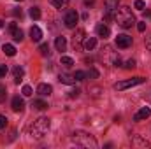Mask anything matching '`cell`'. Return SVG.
<instances>
[{
  "label": "cell",
  "instance_id": "obj_1",
  "mask_svg": "<svg viewBox=\"0 0 151 149\" xmlns=\"http://www.w3.org/2000/svg\"><path fill=\"white\" fill-rule=\"evenodd\" d=\"M72 142L79 148H91V149H97L99 144L95 140V137L88 132H83V130H76L72 133Z\"/></svg>",
  "mask_w": 151,
  "mask_h": 149
},
{
  "label": "cell",
  "instance_id": "obj_2",
  "mask_svg": "<svg viewBox=\"0 0 151 149\" xmlns=\"http://www.w3.org/2000/svg\"><path fill=\"white\" fill-rule=\"evenodd\" d=\"M114 19H116V23H118L121 28H130V27L135 23L134 12H132V9H130L128 5L119 7V9L116 11V14H114Z\"/></svg>",
  "mask_w": 151,
  "mask_h": 149
},
{
  "label": "cell",
  "instance_id": "obj_3",
  "mask_svg": "<svg viewBox=\"0 0 151 149\" xmlns=\"http://www.w3.org/2000/svg\"><path fill=\"white\" fill-rule=\"evenodd\" d=\"M49 126H51V119L49 117H39L34 121V125L30 126V135L34 139H42L47 132H49Z\"/></svg>",
  "mask_w": 151,
  "mask_h": 149
},
{
  "label": "cell",
  "instance_id": "obj_4",
  "mask_svg": "<svg viewBox=\"0 0 151 149\" xmlns=\"http://www.w3.org/2000/svg\"><path fill=\"white\" fill-rule=\"evenodd\" d=\"M144 82V77H132V79H127V81H119L114 84V90L118 91H123V90H128V88H134L137 84H142Z\"/></svg>",
  "mask_w": 151,
  "mask_h": 149
},
{
  "label": "cell",
  "instance_id": "obj_5",
  "mask_svg": "<svg viewBox=\"0 0 151 149\" xmlns=\"http://www.w3.org/2000/svg\"><path fill=\"white\" fill-rule=\"evenodd\" d=\"M77 21H79V14H77L76 11H67V14H65V18H63L65 27H67V28H76Z\"/></svg>",
  "mask_w": 151,
  "mask_h": 149
},
{
  "label": "cell",
  "instance_id": "obj_6",
  "mask_svg": "<svg viewBox=\"0 0 151 149\" xmlns=\"http://www.w3.org/2000/svg\"><path fill=\"white\" fill-rule=\"evenodd\" d=\"M118 2L119 0H104V5H106V19H111L114 14V11L118 9Z\"/></svg>",
  "mask_w": 151,
  "mask_h": 149
},
{
  "label": "cell",
  "instance_id": "obj_7",
  "mask_svg": "<svg viewBox=\"0 0 151 149\" xmlns=\"http://www.w3.org/2000/svg\"><path fill=\"white\" fill-rule=\"evenodd\" d=\"M116 46H118V47H121V49L130 47V46H132V37H130V35H127V34L118 35V37H116Z\"/></svg>",
  "mask_w": 151,
  "mask_h": 149
},
{
  "label": "cell",
  "instance_id": "obj_8",
  "mask_svg": "<svg viewBox=\"0 0 151 149\" xmlns=\"http://www.w3.org/2000/svg\"><path fill=\"white\" fill-rule=\"evenodd\" d=\"M11 107H12V111L14 112H21L25 109V102H23V98L21 97H12V100H11Z\"/></svg>",
  "mask_w": 151,
  "mask_h": 149
},
{
  "label": "cell",
  "instance_id": "obj_9",
  "mask_svg": "<svg viewBox=\"0 0 151 149\" xmlns=\"http://www.w3.org/2000/svg\"><path fill=\"white\" fill-rule=\"evenodd\" d=\"M37 93L40 95V97H49V95L53 93V86H51V84L42 82V84H39V86H37Z\"/></svg>",
  "mask_w": 151,
  "mask_h": 149
},
{
  "label": "cell",
  "instance_id": "obj_10",
  "mask_svg": "<svg viewBox=\"0 0 151 149\" xmlns=\"http://www.w3.org/2000/svg\"><path fill=\"white\" fill-rule=\"evenodd\" d=\"M83 40H84V30H83V28H79V30L76 32L74 39H72V44H74V49H79V47H81V44H83Z\"/></svg>",
  "mask_w": 151,
  "mask_h": 149
},
{
  "label": "cell",
  "instance_id": "obj_11",
  "mask_svg": "<svg viewBox=\"0 0 151 149\" xmlns=\"http://www.w3.org/2000/svg\"><path fill=\"white\" fill-rule=\"evenodd\" d=\"M95 30H97V35H99V37H102V39H107L109 35H111L109 27H106V25H102V23H99Z\"/></svg>",
  "mask_w": 151,
  "mask_h": 149
},
{
  "label": "cell",
  "instance_id": "obj_12",
  "mask_svg": "<svg viewBox=\"0 0 151 149\" xmlns=\"http://www.w3.org/2000/svg\"><path fill=\"white\" fill-rule=\"evenodd\" d=\"M150 116H151V109L150 107H142L141 111L134 116V121H142V119H148Z\"/></svg>",
  "mask_w": 151,
  "mask_h": 149
},
{
  "label": "cell",
  "instance_id": "obj_13",
  "mask_svg": "<svg viewBox=\"0 0 151 149\" xmlns=\"http://www.w3.org/2000/svg\"><path fill=\"white\" fill-rule=\"evenodd\" d=\"M9 30H11V34H12V39H14L16 42H21V39H23V32H21V30L16 27V23H11Z\"/></svg>",
  "mask_w": 151,
  "mask_h": 149
},
{
  "label": "cell",
  "instance_id": "obj_14",
  "mask_svg": "<svg viewBox=\"0 0 151 149\" xmlns=\"http://www.w3.org/2000/svg\"><path fill=\"white\" fill-rule=\"evenodd\" d=\"M95 46H97V39L95 37H84V40H83V47H84L86 51L95 49Z\"/></svg>",
  "mask_w": 151,
  "mask_h": 149
},
{
  "label": "cell",
  "instance_id": "obj_15",
  "mask_svg": "<svg viewBox=\"0 0 151 149\" xmlns=\"http://www.w3.org/2000/svg\"><path fill=\"white\" fill-rule=\"evenodd\" d=\"M30 39H32L34 42H39V40L42 39V30H40L39 27H32V28H30Z\"/></svg>",
  "mask_w": 151,
  "mask_h": 149
},
{
  "label": "cell",
  "instance_id": "obj_16",
  "mask_svg": "<svg viewBox=\"0 0 151 149\" xmlns=\"http://www.w3.org/2000/svg\"><path fill=\"white\" fill-rule=\"evenodd\" d=\"M58 79H60V82H63V84H76V77L70 74H60L58 75Z\"/></svg>",
  "mask_w": 151,
  "mask_h": 149
},
{
  "label": "cell",
  "instance_id": "obj_17",
  "mask_svg": "<svg viewBox=\"0 0 151 149\" xmlns=\"http://www.w3.org/2000/svg\"><path fill=\"white\" fill-rule=\"evenodd\" d=\"M12 75H14V81H16V82H19V81L23 79V75H25V70H23L19 65H16V67L12 69Z\"/></svg>",
  "mask_w": 151,
  "mask_h": 149
},
{
  "label": "cell",
  "instance_id": "obj_18",
  "mask_svg": "<svg viewBox=\"0 0 151 149\" xmlns=\"http://www.w3.org/2000/svg\"><path fill=\"white\" fill-rule=\"evenodd\" d=\"M55 46H56V49H58V51H65V47H67V39H65V37H56Z\"/></svg>",
  "mask_w": 151,
  "mask_h": 149
},
{
  "label": "cell",
  "instance_id": "obj_19",
  "mask_svg": "<svg viewBox=\"0 0 151 149\" xmlns=\"http://www.w3.org/2000/svg\"><path fill=\"white\" fill-rule=\"evenodd\" d=\"M2 51H4V53H5L7 56H14V54H16V47H14L12 44H4Z\"/></svg>",
  "mask_w": 151,
  "mask_h": 149
},
{
  "label": "cell",
  "instance_id": "obj_20",
  "mask_svg": "<svg viewBox=\"0 0 151 149\" xmlns=\"http://www.w3.org/2000/svg\"><path fill=\"white\" fill-rule=\"evenodd\" d=\"M132 146H144V148H150L151 144L148 142V140H142L141 137H137V135H135V137L132 139Z\"/></svg>",
  "mask_w": 151,
  "mask_h": 149
},
{
  "label": "cell",
  "instance_id": "obj_21",
  "mask_svg": "<svg viewBox=\"0 0 151 149\" xmlns=\"http://www.w3.org/2000/svg\"><path fill=\"white\" fill-rule=\"evenodd\" d=\"M32 107L34 109H39V111H44V109H47V104L44 100H34L32 102Z\"/></svg>",
  "mask_w": 151,
  "mask_h": 149
},
{
  "label": "cell",
  "instance_id": "obj_22",
  "mask_svg": "<svg viewBox=\"0 0 151 149\" xmlns=\"http://www.w3.org/2000/svg\"><path fill=\"white\" fill-rule=\"evenodd\" d=\"M49 2H51V5H55L56 9H63V7L69 5V0H49Z\"/></svg>",
  "mask_w": 151,
  "mask_h": 149
},
{
  "label": "cell",
  "instance_id": "obj_23",
  "mask_svg": "<svg viewBox=\"0 0 151 149\" xmlns=\"http://www.w3.org/2000/svg\"><path fill=\"white\" fill-rule=\"evenodd\" d=\"M30 18L32 19H39L40 18V9L39 7H30Z\"/></svg>",
  "mask_w": 151,
  "mask_h": 149
},
{
  "label": "cell",
  "instance_id": "obj_24",
  "mask_svg": "<svg viewBox=\"0 0 151 149\" xmlns=\"http://www.w3.org/2000/svg\"><path fill=\"white\" fill-rule=\"evenodd\" d=\"M62 65H65V67H72V65H74V60H72L70 56H62Z\"/></svg>",
  "mask_w": 151,
  "mask_h": 149
},
{
  "label": "cell",
  "instance_id": "obj_25",
  "mask_svg": "<svg viewBox=\"0 0 151 149\" xmlns=\"http://www.w3.org/2000/svg\"><path fill=\"white\" fill-rule=\"evenodd\" d=\"M134 7H135L137 11H144V9H146V4H144V0H135Z\"/></svg>",
  "mask_w": 151,
  "mask_h": 149
},
{
  "label": "cell",
  "instance_id": "obj_26",
  "mask_svg": "<svg viewBox=\"0 0 151 149\" xmlns=\"http://www.w3.org/2000/svg\"><path fill=\"white\" fill-rule=\"evenodd\" d=\"M21 93H23L25 97H32V93H34V91H32V88H30V86L27 84V86H23V90H21Z\"/></svg>",
  "mask_w": 151,
  "mask_h": 149
},
{
  "label": "cell",
  "instance_id": "obj_27",
  "mask_svg": "<svg viewBox=\"0 0 151 149\" xmlns=\"http://www.w3.org/2000/svg\"><path fill=\"white\" fill-rule=\"evenodd\" d=\"M76 81H84V77H86V72H83V70H77L74 74Z\"/></svg>",
  "mask_w": 151,
  "mask_h": 149
},
{
  "label": "cell",
  "instance_id": "obj_28",
  "mask_svg": "<svg viewBox=\"0 0 151 149\" xmlns=\"http://www.w3.org/2000/svg\"><path fill=\"white\" fill-rule=\"evenodd\" d=\"M39 51H40V54H47V53H49V46H47V44L44 42V44H40Z\"/></svg>",
  "mask_w": 151,
  "mask_h": 149
},
{
  "label": "cell",
  "instance_id": "obj_29",
  "mask_svg": "<svg viewBox=\"0 0 151 149\" xmlns=\"http://www.w3.org/2000/svg\"><path fill=\"white\" fill-rule=\"evenodd\" d=\"M88 77H93V79H97L99 77V72H97V69H90V72H88Z\"/></svg>",
  "mask_w": 151,
  "mask_h": 149
},
{
  "label": "cell",
  "instance_id": "obj_30",
  "mask_svg": "<svg viewBox=\"0 0 151 149\" xmlns=\"http://www.w3.org/2000/svg\"><path fill=\"white\" fill-rule=\"evenodd\" d=\"M125 67H127V69H134V67H135V60H132V58H130V60L125 63Z\"/></svg>",
  "mask_w": 151,
  "mask_h": 149
},
{
  "label": "cell",
  "instance_id": "obj_31",
  "mask_svg": "<svg viewBox=\"0 0 151 149\" xmlns=\"http://www.w3.org/2000/svg\"><path fill=\"white\" fill-rule=\"evenodd\" d=\"M5 125H7V117L5 116H0V130L5 128Z\"/></svg>",
  "mask_w": 151,
  "mask_h": 149
},
{
  "label": "cell",
  "instance_id": "obj_32",
  "mask_svg": "<svg viewBox=\"0 0 151 149\" xmlns=\"http://www.w3.org/2000/svg\"><path fill=\"white\" fill-rule=\"evenodd\" d=\"M7 74V65H0V77H5Z\"/></svg>",
  "mask_w": 151,
  "mask_h": 149
},
{
  "label": "cell",
  "instance_id": "obj_33",
  "mask_svg": "<svg viewBox=\"0 0 151 149\" xmlns=\"http://www.w3.org/2000/svg\"><path fill=\"white\" fill-rule=\"evenodd\" d=\"M137 30H139V32H144V30H146V21H141V23L137 25Z\"/></svg>",
  "mask_w": 151,
  "mask_h": 149
},
{
  "label": "cell",
  "instance_id": "obj_34",
  "mask_svg": "<svg viewBox=\"0 0 151 149\" xmlns=\"http://www.w3.org/2000/svg\"><path fill=\"white\" fill-rule=\"evenodd\" d=\"M12 14H14V16H16V18H18V16H19V18H21V16H23V12H21V9H19V7H16V9H14V11H12Z\"/></svg>",
  "mask_w": 151,
  "mask_h": 149
},
{
  "label": "cell",
  "instance_id": "obj_35",
  "mask_svg": "<svg viewBox=\"0 0 151 149\" xmlns=\"http://www.w3.org/2000/svg\"><path fill=\"white\" fill-rule=\"evenodd\" d=\"M5 97V86H0V100Z\"/></svg>",
  "mask_w": 151,
  "mask_h": 149
},
{
  "label": "cell",
  "instance_id": "obj_36",
  "mask_svg": "<svg viewBox=\"0 0 151 149\" xmlns=\"http://www.w3.org/2000/svg\"><path fill=\"white\" fill-rule=\"evenodd\" d=\"M79 93H81L79 90H72V91H70V97H72V98H74V97H79Z\"/></svg>",
  "mask_w": 151,
  "mask_h": 149
},
{
  "label": "cell",
  "instance_id": "obj_37",
  "mask_svg": "<svg viewBox=\"0 0 151 149\" xmlns=\"http://www.w3.org/2000/svg\"><path fill=\"white\" fill-rule=\"evenodd\" d=\"M146 47H148V49L151 51V37H150V39H146Z\"/></svg>",
  "mask_w": 151,
  "mask_h": 149
},
{
  "label": "cell",
  "instance_id": "obj_38",
  "mask_svg": "<svg viewBox=\"0 0 151 149\" xmlns=\"http://www.w3.org/2000/svg\"><path fill=\"white\" fill-rule=\"evenodd\" d=\"M146 16H148V18L151 19V11H146Z\"/></svg>",
  "mask_w": 151,
  "mask_h": 149
},
{
  "label": "cell",
  "instance_id": "obj_39",
  "mask_svg": "<svg viewBox=\"0 0 151 149\" xmlns=\"http://www.w3.org/2000/svg\"><path fill=\"white\" fill-rule=\"evenodd\" d=\"M2 27H4V21H2V19H0V28H2Z\"/></svg>",
  "mask_w": 151,
  "mask_h": 149
},
{
  "label": "cell",
  "instance_id": "obj_40",
  "mask_svg": "<svg viewBox=\"0 0 151 149\" xmlns=\"http://www.w3.org/2000/svg\"><path fill=\"white\" fill-rule=\"evenodd\" d=\"M16 2H21V0H16Z\"/></svg>",
  "mask_w": 151,
  "mask_h": 149
}]
</instances>
